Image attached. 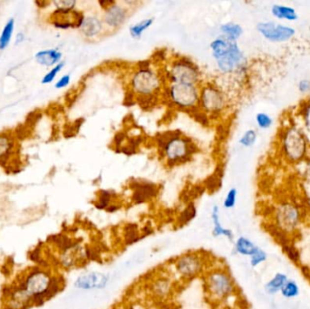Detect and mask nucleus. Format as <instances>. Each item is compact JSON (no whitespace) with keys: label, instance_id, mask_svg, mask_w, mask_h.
<instances>
[{"label":"nucleus","instance_id":"7ed1b4c3","mask_svg":"<svg viewBox=\"0 0 310 309\" xmlns=\"http://www.w3.org/2000/svg\"><path fill=\"white\" fill-rule=\"evenodd\" d=\"M214 263L206 252L189 250L172 259L166 269L178 282L186 283L201 278Z\"/></svg>","mask_w":310,"mask_h":309},{"label":"nucleus","instance_id":"79ce46f5","mask_svg":"<svg viewBox=\"0 0 310 309\" xmlns=\"http://www.w3.org/2000/svg\"><path fill=\"white\" fill-rule=\"evenodd\" d=\"M25 40H26V35H25L23 32L17 33V35H16V38H15L16 45H20V44L24 43Z\"/></svg>","mask_w":310,"mask_h":309},{"label":"nucleus","instance_id":"ea45409f","mask_svg":"<svg viewBox=\"0 0 310 309\" xmlns=\"http://www.w3.org/2000/svg\"><path fill=\"white\" fill-rule=\"evenodd\" d=\"M298 89L301 93H308L310 92V80L302 79L298 84Z\"/></svg>","mask_w":310,"mask_h":309},{"label":"nucleus","instance_id":"6ab92c4d","mask_svg":"<svg viewBox=\"0 0 310 309\" xmlns=\"http://www.w3.org/2000/svg\"><path fill=\"white\" fill-rule=\"evenodd\" d=\"M118 195L111 189H100L96 193L93 206L99 211L114 213L121 209V204L117 201Z\"/></svg>","mask_w":310,"mask_h":309},{"label":"nucleus","instance_id":"aec40b11","mask_svg":"<svg viewBox=\"0 0 310 309\" xmlns=\"http://www.w3.org/2000/svg\"><path fill=\"white\" fill-rule=\"evenodd\" d=\"M211 220H212V235L216 239H226L228 241H234V233L230 229L224 227L221 222L220 208L218 204H214L211 211Z\"/></svg>","mask_w":310,"mask_h":309},{"label":"nucleus","instance_id":"5701e85b","mask_svg":"<svg viewBox=\"0 0 310 309\" xmlns=\"http://www.w3.org/2000/svg\"><path fill=\"white\" fill-rule=\"evenodd\" d=\"M234 43L231 41L226 39L222 35H219L217 38L211 42L210 48L212 50V56L215 61L218 60L219 58H223L226 54H228Z\"/></svg>","mask_w":310,"mask_h":309},{"label":"nucleus","instance_id":"e433bc0d","mask_svg":"<svg viewBox=\"0 0 310 309\" xmlns=\"http://www.w3.org/2000/svg\"><path fill=\"white\" fill-rule=\"evenodd\" d=\"M267 259H268L267 252L263 250L262 248L258 247V250L249 258V264L253 268H256L260 264L264 263Z\"/></svg>","mask_w":310,"mask_h":309},{"label":"nucleus","instance_id":"a19ab883","mask_svg":"<svg viewBox=\"0 0 310 309\" xmlns=\"http://www.w3.org/2000/svg\"><path fill=\"white\" fill-rule=\"evenodd\" d=\"M303 118H304L306 127L308 128V130L310 132V103L305 107Z\"/></svg>","mask_w":310,"mask_h":309},{"label":"nucleus","instance_id":"393cba45","mask_svg":"<svg viewBox=\"0 0 310 309\" xmlns=\"http://www.w3.org/2000/svg\"><path fill=\"white\" fill-rule=\"evenodd\" d=\"M271 14L273 17L279 20H286L288 22H293L299 19L298 12L292 6L275 4L271 6Z\"/></svg>","mask_w":310,"mask_h":309},{"label":"nucleus","instance_id":"dca6fc26","mask_svg":"<svg viewBox=\"0 0 310 309\" xmlns=\"http://www.w3.org/2000/svg\"><path fill=\"white\" fill-rule=\"evenodd\" d=\"M278 223L283 229H296L301 219V212L299 207L290 202H285L279 205L276 212Z\"/></svg>","mask_w":310,"mask_h":309},{"label":"nucleus","instance_id":"9d476101","mask_svg":"<svg viewBox=\"0 0 310 309\" xmlns=\"http://www.w3.org/2000/svg\"><path fill=\"white\" fill-rule=\"evenodd\" d=\"M226 95L218 86L207 84L200 88L199 108L205 113L209 118L221 115L227 108Z\"/></svg>","mask_w":310,"mask_h":309},{"label":"nucleus","instance_id":"b1692460","mask_svg":"<svg viewBox=\"0 0 310 309\" xmlns=\"http://www.w3.org/2000/svg\"><path fill=\"white\" fill-rule=\"evenodd\" d=\"M259 247L245 236H240L234 241V252L243 257L250 258Z\"/></svg>","mask_w":310,"mask_h":309},{"label":"nucleus","instance_id":"39448f33","mask_svg":"<svg viewBox=\"0 0 310 309\" xmlns=\"http://www.w3.org/2000/svg\"><path fill=\"white\" fill-rule=\"evenodd\" d=\"M162 78L155 70L137 68L130 79V87L138 97H156L162 88Z\"/></svg>","mask_w":310,"mask_h":309},{"label":"nucleus","instance_id":"423d86ee","mask_svg":"<svg viewBox=\"0 0 310 309\" xmlns=\"http://www.w3.org/2000/svg\"><path fill=\"white\" fill-rule=\"evenodd\" d=\"M166 96L179 110L192 113L199 108L200 88L195 85L172 84L166 88Z\"/></svg>","mask_w":310,"mask_h":309},{"label":"nucleus","instance_id":"58836bf2","mask_svg":"<svg viewBox=\"0 0 310 309\" xmlns=\"http://www.w3.org/2000/svg\"><path fill=\"white\" fill-rule=\"evenodd\" d=\"M70 82H71V75H63L55 84V87L57 89H63L64 87H66V86H68L70 85Z\"/></svg>","mask_w":310,"mask_h":309},{"label":"nucleus","instance_id":"f257e3e1","mask_svg":"<svg viewBox=\"0 0 310 309\" xmlns=\"http://www.w3.org/2000/svg\"><path fill=\"white\" fill-rule=\"evenodd\" d=\"M29 297L34 308H39L56 298L65 287L63 275L50 266L35 265L13 281Z\"/></svg>","mask_w":310,"mask_h":309},{"label":"nucleus","instance_id":"20e7f679","mask_svg":"<svg viewBox=\"0 0 310 309\" xmlns=\"http://www.w3.org/2000/svg\"><path fill=\"white\" fill-rule=\"evenodd\" d=\"M157 146L161 158L169 167L188 162L198 151L193 141L180 131L161 133V136L157 138Z\"/></svg>","mask_w":310,"mask_h":309},{"label":"nucleus","instance_id":"2f4dec72","mask_svg":"<svg viewBox=\"0 0 310 309\" xmlns=\"http://www.w3.org/2000/svg\"><path fill=\"white\" fill-rule=\"evenodd\" d=\"M257 132L253 129H248L243 133V135L240 138L239 143L244 148H250L257 142Z\"/></svg>","mask_w":310,"mask_h":309},{"label":"nucleus","instance_id":"412c9836","mask_svg":"<svg viewBox=\"0 0 310 309\" xmlns=\"http://www.w3.org/2000/svg\"><path fill=\"white\" fill-rule=\"evenodd\" d=\"M147 236H149V234L137 224L128 223L123 229L122 239L124 246H132Z\"/></svg>","mask_w":310,"mask_h":309},{"label":"nucleus","instance_id":"bb28decb","mask_svg":"<svg viewBox=\"0 0 310 309\" xmlns=\"http://www.w3.org/2000/svg\"><path fill=\"white\" fill-rule=\"evenodd\" d=\"M197 207L195 203L190 201L186 206L184 207V210L180 212L177 216V225L180 228L186 226L190 223L196 217H197Z\"/></svg>","mask_w":310,"mask_h":309},{"label":"nucleus","instance_id":"f3484780","mask_svg":"<svg viewBox=\"0 0 310 309\" xmlns=\"http://www.w3.org/2000/svg\"><path fill=\"white\" fill-rule=\"evenodd\" d=\"M128 8L126 6L121 5L120 3L116 2L104 9L103 11V24L105 26V29L110 30H117L125 23L128 18Z\"/></svg>","mask_w":310,"mask_h":309},{"label":"nucleus","instance_id":"0eeeda50","mask_svg":"<svg viewBox=\"0 0 310 309\" xmlns=\"http://www.w3.org/2000/svg\"><path fill=\"white\" fill-rule=\"evenodd\" d=\"M170 271L165 268L163 271L156 273L147 284L149 298L158 304H166L174 298L177 292L178 284Z\"/></svg>","mask_w":310,"mask_h":309},{"label":"nucleus","instance_id":"f03ea898","mask_svg":"<svg viewBox=\"0 0 310 309\" xmlns=\"http://www.w3.org/2000/svg\"><path fill=\"white\" fill-rule=\"evenodd\" d=\"M207 301L214 309H226L238 294V287L225 265L214 263L201 278Z\"/></svg>","mask_w":310,"mask_h":309},{"label":"nucleus","instance_id":"473e14b6","mask_svg":"<svg viewBox=\"0 0 310 309\" xmlns=\"http://www.w3.org/2000/svg\"><path fill=\"white\" fill-rule=\"evenodd\" d=\"M65 65V63L62 61L61 63H58L57 65H55L54 67H52L50 71H48L46 75H44V77L41 80V84L43 85H49L56 80L58 74L63 70V67Z\"/></svg>","mask_w":310,"mask_h":309},{"label":"nucleus","instance_id":"a211bd4d","mask_svg":"<svg viewBox=\"0 0 310 309\" xmlns=\"http://www.w3.org/2000/svg\"><path fill=\"white\" fill-rule=\"evenodd\" d=\"M79 30L85 38L94 40L99 36H102L106 29L101 17L96 15H89L84 18Z\"/></svg>","mask_w":310,"mask_h":309},{"label":"nucleus","instance_id":"72a5a7b5","mask_svg":"<svg viewBox=\"0 0 310 309\" xmlns=\"http://www.w3.org/2000/svg\"><path fill=\"white\" fill-rule=\"evenodd\" d=\"M238 201V189L236 188H230L224 197L222 206L226 210L234 209Z\"/></svg>","mask_w":310,"mask_h":309},{"label":"nucleus","instance_id":"1a4fd4ad","mask_svg":"<svg viewBox=\"0 0 310 309\" xmlns=\"http://www.w3.org/2000/svg\"><path fill=\"white\" fill-rule=\"evenodd\" d=\"M165 77L170 85L187 84L198 86L201 80V71L189 58H176L169 65Z\"/></svg>","mask_w":310,"mask_h":309},{"label":"nucleus","instance_id":"a878e982","mask_svg":"<svg viewBox=\"0 0 310 309\" xmlns=\"http://www.w3.org/2000/svg\"><path fill=\"white\" fill-rule=\"evenodd\" d=\"M221 35L231 42H237L243 34V29L241 25L234 22L222 24L219 27Z\"/></svg>","mask_w":310,"mask_h":309},{"label":"nucleus","instance_id":"37998d69","mask_svg":"<svg viewBox=\"0 0 310 309\" xmlns=\"http://www.w3.org/2000/svg\"><path fill=\"white\" fill-rule=\"evenodd\" d=\"M115 1L114 0H110V1H99L98 2V4L101 6V7L103 8V10L104 9H106L107 7H109L110 6H112L114 3H115Z\"/></svg>","mask_w":310,"mask_h":309},{"label":"nucleus","instance_id":"4c0bfd02","mask_svg":"<svg viewBox=\"0 0 310 309\" xmlns=\"http://www.w3.org/2000/svg\"><path fill=\"white\" fill-rule=\"evenodd\" d=\"M53 4L59 10H74L76 6V1L74 0H58L54 1Z\"/></svg>","mask_w":310,"mask_h":309},{"label":"nucleus","instance_id":"7c9ffc66","mask_svg":"<svg viewBox=\"0 0 310 309\" xmlns=\"http://www.w3.org/2000/svg\"><path fill=\"white\" fill-rule=\"evenodd\" d=\"M281 295L286 298H294L299 295V286L297 282L294 280H287L285 286L281 289Z\"/></svg>","mask_w":310,"mask_h":309},{"label":"nucleus","instance_id":"4be33fe9","mask_svg":"<svg viewBox=\"0 0 310 309\" xmlns=\"http://www.w3.org/2000/svg\"><path fill=\"white\" fill-rule=\"evenodd\" d=\"M62 58H63L62 52L56 48L41 50L34 55V59L36 63L46 67H54L58 63L62 62Z\"/></svg>","mask_w":310,"mask_h":309},{"label":"nucleus","instance_id":"f8f14e48","mask_svg":"<svg viewBox=\"0 0 310 309\" xmlns=\"http://www.w3.org/2000/svg\"><path fill=\"white\" fill-rule=\"evenodd\" d=\"M257 31L266 40L273 43H283L292 39L296 30L287 25L277 23L275 21L260 22L257 25Z\"/></svg>","mask_w":310,"mask_h":309},{"label":"nucleus","instance_id":"c9c22d12","mask_svg":"<svg viewBox=\"0 0 310 309\" xmlns=\"http://www.w3.org/2000/svg\"><path fill=\"white\" fill-rule=\"evenodd\" d=\"M13 147L12 140L6 134H0V159L5 157L10 153Z\"/></svg>","mask_w":310,"mask_h":309},{"label":"nucleus","instance_id":"6e6552de","mask_svg":"<svg viewBox=\"0 0 310 309\" xmlns=\"http://www.w3.org/2000/svg\"><path fill=\"white\" fill-rule=\"evenodd\" d=\"M282 151L290 162L304 160L309 152V143L302 130L297 126H290L282 135Z\"/></svg>","mask_w":310,"mask_h":309},{"label":"nucleus","instance_id":"4468645a","mask_svg":"<svg viewBox=\"0 0 310 309\" xmlns=\"http://www.w3.org/2000/svg\"><path fill=\"white\" fill-rule=\"evenodd\" d=\"M132 201L134 204H144L153 201L159 194V187L155 183L144 180H133L130 184Z\"/></svg>","mask_w":310,"mask_h":309},{"label":"nucleus","instance_id":"ddd939ff","mask_svg":"<svg viewBox=\"0 0 310 309\" xmlns=\"http://www.w3.org/2000/svg\"><path fill=\"white\" fill-rule=\"evenodd\" d=\"M218 71L231 75L242 71L246 66V58L238 43H234L228 54L216 61Z\"/></svg>","mask_w":310,"mask_h":309},{"label":"nucleus","instance_id":"cd10ccee","mask_svg":"<svg viewBox=\"0 0 310 309\" xmlns=\"http://www.w3.org/2000/svg\"><path fill=\"white\" fill-rule=\"evenodd\" d=\"M288 278L284 273H277L264 286L265 291L270 296L276 295L281 291L283 286L287 283Z\"/></svg>","mask_w":310,"mask_h":309},{"label":"nucleus","instance_id":"c756f323","mask_svg":"<svg viewBox=\"0 0 310 309\" xmlns=\"http://www.w3.org/2000/svg\"><path fill=\"white\" fill-rule=\"evenodd\" d=\"M15 29V19L11 17L5 24L0 34V51H4L9 46Z\"/></svg>","mask_w":310,"mask_h":309},{"label":"nucleus","instance_id":"2eb2a0df","mask_svg":"<svg viewBox=\"0 0 310 309\" xmlns=\"http://www.w3.org/2000/svg\"><path fill=\"white\" fill-rule=\"evenodd\" d=\"M86 17L84 13L77 10H59L56 9L52 13V25L58 29H80L83 20Z\"/></svg>","mask_w":310,"mask_h":309},{"label":"nucleus","instance_id":"c85d7f7f","mask_svg":"<svg viewBox=\"0 0 310 309\" xmlns=\"http://www.w3.org/2000/svg\"><path fill=\"white\" fill-rule=\"evenodd\" d=\"M155 23V18L154 17H148L139 21L138 23L132 25L129 28V33L133 39H140L145 31L148 29Z\"/></svg>","mask_w":310,"mask_h":309},{"label":"nucleus","instance_id":"9b49d317","mask_svg":"<svg viewBox=\"0 0 310 309\" xmlns=\"http://www.w3.org/2000/svg\"><path fill=\"white\" fill-rule=\"evenodd\" d=\"M111 283V277L108 273L100 270H90L77 276L73 282L75 289L89 292L101 291L105 289Z\"/></svg>","mask_w":310,"mask_h":309},{"label":"nucleus","instance_id":"f704fd0d","mask_svg":"<svg viewBox=\"0 0 310 309\" xmlns=\"http://www.w3.org/2000/svg\"><path fill=\"white\" fill-rule=\"evenodd\" d=\"M256 124L258 125L259 129L262 130H267L270 129V127L273 124V119L270 115L266 114V113H258L255 117Z\"/></svg>","mask_w":310,"mask_h":309}]
</instances>
